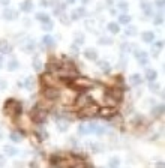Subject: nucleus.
<instances>
[{"instance_id": "obj_1", "label": "nucleus", "mask_w": 165, "mask_h": 168, "mask_svg": "<svg viewBox=\"0 0 165 168\" xmlns=\"http://www.w3.org/2000/svg\"><path fill=\"white\" fill-rule=\"evenodd\" d=\"M50 164L53 167H86V161L83 156H77L72 153H56L50 158Z\"/></svg>"}, {"instance_id": "obj_2", "label": "nucleus", "mask_w": 165, "mask_h": 168, "mask_svg": "<svg viewBox=\"0 0 165 168\" xmlns=\"http://www.w3.org/2000/svg\"><path fill=\"white\" fill-rule=\"evenodd\" d=\"M21 111H23L21 102H18L15 99H8L3 105V113L11 119H17L21 114Z\"/></svg>"}, {"instance_id": "obj_3", "label": "nucleus", "mask_w": 165, "mask_h": 168, "mask_svg": "<svg viewBox=\"0 0 165 168\" xmlns=\"http://www.w3.org/2000/svg\"><path fill=\"white\" fill-rule=\"evenodd\" d=\"M71 86L74 87L77 90H87V89H92V87H95V81H92L90 78L87 77H75L74 80H71Z\"/></svg>"}, {"instance_id": "obj_4", "label": "nucleus", "mask_w": 165, "mask_h": 168, "mask_svg": "<svg viewBox=\"0 0 165 168\" xmlns=\"http://www.w3.org/2000/svg\"><path fill=\"white\" fill-rule=\"evenodd\" d=\"M99 110H101V107H99L98 104H95V102H89L86 104V105H83L81 108H80V111H78V116L80 117H93V116H96V114H99Z\"/></svg>"}, {"instance_id": "obj_5", "label": "nucleus", "mask_w": 165, "mask_h": 168, "mask_svg": "<svg viewBox=\"0 0 165 168\" xmlns=\"http://www.w3.org/2000/svg\"><path fill=\"white\" fill-rule=\"evenodd\" d=\"M30 119L35 123H42L47 119V111H45L41 105H35L30 111Z\"/></svg>"}, {"instance_id": "obj_6", "label": "nucleus", "mask_w": 165, "mask_h": 168, "mask_svg": "<svg viewBox=\"0 0 165 168\" xmlns=\"http://www.w3.org/2000/svg\"><path fill=\"white\" fill-rule=\"evenodd\" d=\"M44 96L47 98V99H50V101H56L57 98H59V95H60V93H59V90L56 89V87H53V86H47L44 89Z\"/></svg>"}, {"instance_id": "obj_7", "label": "nucleus", "mask_w": 165, "mask_h": 168, "mask_svg": "<svg viewBox=\"0 0 165 168\" xmlns=\"http://www.w3.org/2000/svg\"><path fill=\"white\" fill-rule=\"evenodd\" d=\"M96 128H98V125H95V123H81L80 128H78V131H80V134L86 135V134L96 132Z\"/></svg>"}, {"instance_id": "obj_8", "label": "nucleus", "mask_w": 165, "mask_h": 168, "mask_svg": "<svg viewBox=\"0 0 165 168\" xmlns=\"http://www.w3.org/2000/svg\"><path fill=\"white\" fill-rule=\"evenodd\" d=\"M134 54H135V57H137V60L140 62L141 65H146L147 63V60H149V54L146 51H141V50H135L134 51Z\"/></svg>"}, {"instance_id": "obj_9", "label": "nucleus", "mask_w": 165, "mask_h": 168, "mask_svg": "<svg viewBox=\"0 0 165 168\" xmlns=\"http://www.w3.org/2000/svg\"><path fill=\"white\" fill-rule=\"evenodd\" d=\"M41 81H42V83H44L45 86H53V87L56 86V80L53 78L51 72H47V74H44V75L41 77Z\"/></svg>"}, {"instance_id": "obj_10", "label": "nucleus", "mask_w": 165, "mask_h": 168, "mask_svg": "<svg viewBox=\"0 0 165 168\" xmlns=\"http://www.w3.org/2000/svg\"><path fill=\"white\" fill-rule=\"evenodd\" d=\"M17 17H18V14H17V11H14V9H5L3 11V18L8 20V21L17 20Z\"/></svg>"}, {"instance_id": "obj_11", "label": "nucleus", "mask_w": 165, "mask_h": 168, "mask_svg": "<svg viewBox=\"0 0 165 168\" xmlns=\"http://www.w3.org/2000/svg\"><path fill=\"white\" fill-rule=\"evenodd\" d=\"M84 15H86V9H84V8H78V9H74V11H72L71 18H72V20H78V18H81V17H84Z\"/></svg>"}, {"instance_id": "obj_12", "label": "nucleus", "mask_w": 165, "mask_h": 168, "mask_svg": "<svg viewBox=\"0 0 165 168\" xmlns=\"http://www.w3.org/2000/svg\"><path fill=\"white\" fill-rule=\"evenodd\" d=\"M84 56H86V59H89V60H96L98 59V53L93 48H87L84 51Z\"/></svg>"}, {"instance_id": "obj_13", "label": "nucleus", "mask_w": 165, "mask_h": 168, "mask_svg": "<svg viewBox=\"0 0 165 168\" xmlns=\"http://www.w3.org/2000/svg\"><path fill=\"white\" fill-rule=\"evenodd\" d=\"M114 111H116V107H111V105H108V108H102V110H99V113H101L104 117H110V116H113Z\"/></svg>"}, {"instance_id": "obj_14", "label": "nucleus", "mask_w": 165, "mask_h": 168, "mask_svg": "<svg viewBox=\"0 0 165 168\" xmlns=\"http://www.w3.org/2000/svg\"><path fill=\"white\" fill-rule=\"evenodd\" d=\"M12 51V47L8 44V42H5L0 39V53H5V54H9V53Z\"/></svg>"}, {"instance_id": "obj_15", "label": "nucleus", "mask_w": 165, "mask_h": 168, "mask_svg": "<svg viewBox=\"0 0 165 168\" xmlns=\"http://www.w3.org/2000/svg\"><path fill=\"white\" fill-rule=\"evenodd\" d=\"M33 9V2L32 0H24V2L21 3V11L23 12H30Z\"/></svg>"}, {"instance_id": "obj_16", "label": "nucleus", "mask_w": 165, "mask_h": 168, "mask_svg": "<svg viewBox=\"0 0 165 168\" xmlns=\"http://www.w3.org/2000/svg\"><path fill=\"white\" fill-rule=\"evenodd\" d=\"M141 39H143L144 42H153L155 33H153V32H144L143 35H141Z\"/></svg>"}, {"instance_id": "obj_17", "label": "nucleus", "mask_w": 165, "mask_h": 168, "mask_svg": "<svg viewBox=\"0 0 165 168\" xmlns=\"http://www.w3.org/2000/svg\"><path fill=\"white\" fill-rule=\"evenodd\" d=\"M156 77H158V74H156L155 69H147V72H146V78H147L149 83H153L155 80H156Z\"/></svg>"}, {"instance_id": "obj_18", "label": "nucleus", "mask_w": 165, "mask_h": 168, "mask_svg": "<svg viewBox=\"0 0 165 168\" xmlns=\"http://www.w3.org/2000/svg\"><path fill=\"white\" fill-rule=\"evenodd\" d=\"M129 81L134 84V86H138V84L143 83V78H141V75H138V74H134V75H131Z\"/></svg>"}, {"instance_id": "obj_19", "label": "nucleus", "mask_w": 165, "mask_h": 168, "mask_svg": "<svg viewBox=\"0 0 165 168\" xmlns=\"http://www.w3.org/2000/svg\"><path fill=\"white\" fill-rule=\"evenodd\" d=\"M32 65H33V69H35V71L41 72V69H42V62H41V59H39V57H33Z\"/></svg>"}, {"instance_id": "obj_20", "label": "nucleus", "mask_w": 165, "mask_h": 168, "mask_svg": "<svg viewBox=\"0 0 165 168\" xmlns=\"http://www.w3.org/2000/svg\"><path fill=\"white\" fill-rule=\"evenodd\" d=\"M47 71L48 72H53V71H60V63H57V62H51L48 63V66H47Z\"/></svg>"}, {"instance_id": "obj_21", "label": "nucleus", "mask_w": 165, "mask_h": 168, "mask_svg": "<svg viewBox=\"0 0 165 168\" xmlns=\"http://www.w3.org/2000/svg\"><path fill=\"white\" fill-rule=\"evenodd\" d=\"M42 44L45 47H53V45H54V39H53V36H50V35H45L42 38Z\"/></svg>"}, {"instance_id": "obj_22", "label": "nucleus", "mask_w": 165, "mask_h": 168, "mask_svg": "<svg viewBox=\"0 0 165 168\" xmlns=\"http://www.w3.org/2000/svg\"><path fill=\"white\" fill-rule=\"evenodd\" d=\"M141 9H143V12L146 15H152L153 12H152V6H150V3H147V2H143L141 3Z\"/></svg>"}, {"instance_id": "obj_23", "label": "nucleus", "mask_w": 165, "mask_h": 168, "mask_svg": "<svg viewBox=\"0 0 165 168\" xmlns=\"http://www.w3.org/2000/svg\"><path fill=\"white\" fill-rule=\"evenodd\" d=\"M90 101V98H87V96H80L77 99V108H81L83 105H86Z\"/></svg>"}, {"instance_id": "obj_24", "label": "nucleus", "mask_w": 165, "mask_h": 168, "mask_svg": "<svg viewBox=\"0 0 165 168\" xmlns=\"http://www.w3.org/2000/svg\"><path fill=\"white\" fill-rule=\"evenodd\" d=\"M152 113H153V116H155V117H159V116H162V114H164V104H161V105L155 107Z\"/></svg>"}, {"instance_id": "obj_25", "label": "nucleus", "mask_w": 165, "mask_h": 168, "mask_svg": "<svg viewBox=\"0 0 165 168\" xmlns=\"http://www.w3.org/2000/svg\"><path fill=\"white\" fill-rule=\"evenodd\" d=\"M108 30L113 33V35H117V33L120 32V27H119L117 23H110V24H108Z\"/></svg>"}, {"instance_id": "obj_26", "label": "nucleus", "mask_w": 165, "mask_h": 168, "mask_svg": "<svg viewBox=\"0 0 165 168\" xmlns=\"http://www.w3.org/2000/svg\"><path fill=\"white\" fill-rule=\"evenodd\" d=\"M57 126L60 131H66L69 126V122H66V120H62V119H57Z\"/></svg>"}, {"instance_id": "obj_27", "label": "nucleus", "mask_w": 165, "mask_h": 168, "mask_svg": "<svg viewBox=\"0 0 165 168\" xmlns=\"http://www.w3.org/2000/svg\"><path fill=\"white\" fill-rule=\"evenodd\" d=\"M11 140L14 141V143H20V141L23 140V134H20V132H12V134H11Z\"/></svg>"}, {"instance_id": "obj_28", "label": "nucleus", "mask_w": 165, "mask_h": 168, "mask_svg": "<svg viewBox=\"0 0 165 168\" xmlns=\"http://www.w3.org/2000/svg\"><path fill=\"white\" fill-rule=\"evenodd\" d=\"M119 23L120 24H129L131 23V17L128 14H123V15L119 17Z\"/></svg>"}, {"instance_id": "obj_29", "label": "nucleus", "mask_w": 165, "mask_h": 168, "mask_svg": "<svg viewBox=\"0 0 165 168\" xmlns=\"http://www.w3.org/2000/svg\"><path fill=\"white\" fill-rule=\"evenodd\" d=\"M36 18H38L41 23H45V21H48V20H50V17H48L47 14H44V12H39V14H36Z\"/></svg>"}, {"instance_id": "obj_30", "label": "nucleus", "mask_w": 165, "mask_h": 168, "mask_svg": "<svg viewBox=\"0 0 165 168\" xmlns=\"http://www.w3.org/2000/svg\"><path fill=\"white\" fill-rule=\"evenodd\" d=\"M164 48V41H159L155 44V48H153V56H158V51Z\"/></svg>"}, {"instance_id": "obj_31", "label": "nucleus", "mask_w": 165, "mask_h": 168, "mask_svg": "<svg viewBox=\"0 0 165 168\" xmlns=\"http://www.w3.org/2000/svg\"><path fill=\"white\" fill-rule=\"evenodd\" d=\"M5 153H8L11 155V156H14V155H17V149H14V147H11V146H5Z\"/></svg>"}, {"instance_id": "obj_32", "label": "nucleus", "mask_w": 165, "mask_h": 168, "mask_svg": "<svg viewBox=\"0 0 165 168\" xmlns=\"http://www.w3.org/2000/svg\"><path fill=\"white\" fill-rule=\"evenodd\" d=\"M17 68H18V62H17L15 59H12L11 62H9V65H8V69L9 71H15Z\"/></svg>"}, {"instance_id": "obj_33", "label": "nucleus", "mask_w": 165, "mask_h": 168, "mask_svg": "<svg viewBox=\"0 0 165 168\" xmlns=\"http://www.w3.org/2000/svg\"><path fill=\"white\" fill-rule=\"evenodd\" d=\"M53 26H54V23H51V20H48V21H45V23L42 24V29H44L45 32H48V30L53 29Z\"/></svg>"}, {"instance_id": "obj_34", "label": "nucleus", "mask_w": 165, "mask_h": 168, "mask_svg": "<svg viewBox=\"0 0 165 168\" xmlns=\"http://www.w3.org/2000/svg\"><path fill=\"white\" fill-rule=\"evenodd\" d=\"M99 68H102L105 74H108L110 72V65L107 62H99Z\"/></svg>"}, {"instance_id": "obj_35", "label": "nucleus", "mask_w": 165, "mask_h": 168, "mask_svg": "<svg viewBox=\"0 0 165 168\" xmlns=\"http://www.w3.org/2000/svg\"><path fill=\"white\" fill-rule=\"evenodd\" d=\"M33 48H35V44H33V41H30V42L26 44V47H24V51L32 53V51H33Z\"/></svg>"}, {"instance_id": "obj_36", "label": "nucleus", "mask_w": 165, "mask_h": 168, "mask_svg": "<svg viewBox=\"0 0 165 168\" xmlns=\"http://www.w3.org/2000/svg\"><path fill=\"white\" fill-rule=\"evenodd\" d=\"M26 89H29V90H32L33 89V78H27L26 80Z\"/></svg>"}, {"instance_id": "obj_37", "label": "nucleus", "mask_w": 165, "mask_h": 168, "mask_svg": "<svg viewBox=\"0 0 165 168\" xmlns=\"http://www.w3.org/2000/svg\"><path fill=\"white\" fill-rule=\"evenodd\" d=\"M135 33H137V29H135V27H129V29H126L125 35H128V36H134Z\"/></svg>"}, {"instance_id": "obj_38", "label": "nucleus", "mask_w": 165, "mask_h": 168, "mask_svg": "<svg viewBox=\"0 0 165 168\" xmlns=\"http://www.w3.org/2000/svg\"><path fill=\"white\" fill-rule=\"evenodd\" d=\"M65 8V5H57V8L54 9V15H60L62 14V11Z\"/></svg>"}, {"instance_id": "obj_39", "label": "nucleus", "mask_w": 165, "mask_h": 168, "mask_svg": "<svg viewBox=\"0 0 165 168\" xmlns=\"http://www.w3.org/2000/svg\"><path fill=\"white\" fill-rule=\"evenodd\" d=\"M41 5L42 6H51V5H54V0H41Z\"/></svg>"}, {"instance_id": "obj_40", "label": "nucleus", "mask_w": 165, "mask_h": 168, "mask_svg": "<svg viewBox=\"0 0 165 168\" xmlns=\"http://www.w3.org/2000/svg\"><path fill=\"white\" fill-rule=\"evenodd\" d=\"M162 23H164V17H162V15H158V17L155 18V24L159 26V24H162Z\"/></svg>"}, {"instance_id": "obj_41", "label": "nucleus", "mask_w": 165, "mask_h": 168, "mask_svg": "<svg viewBox=\"0 0 165 168\" xmlns=\"http://www.w3.org/2000/svg\"><path fill=\"white\" fill-rule=\"evenodd\" d=\"M119 164H120V162H119V159H117V158L110 159V165H111V167H119Z\"/></svg>"}, {"instance_id": "obj_42", "label": "nucleus", "mask_w": 165, "mask_h": 168, "mask_svg": "<svg viewBox=\"0 0 165 168\" xmlns=\"http://www.w3.org/2000/svg\"><path fill=\"white\" fill-rule=\"evenodd\" d=\"M99 42H101V44H111V42H113V41H111V39L110 38H101V39H99Z\"/></svg>"}, {"instance_id": "obj_43", "label": "nucleus", "mask_w": 165, "mask_h": 168, "mask_svg": "<svg viewBox=\"0 0 165 168\" xmlns=\"http://www.w3.org/2000/svg\"><path fill=\"white\" fill-rule=\"evenodd\" d=\"M119 8L126 11V9H128V3H126V2H120V3H119Z\"/></svg>"}, {"instance_id": "obj_44", "label": "nucleus", "mask_w": 165, "mask_h": 168, "mask_svg": "<svg viewBox=\"0 0 165 168\" xmlns=\"http://www.w3.org/2000/svg\"><path fill=\"white\" fill-rule=\"evenodd\" d=\"M143 122V116H138V117H135V120H134V123L137 125V123H141Z\"/></svg>"}, {"instance_id": "obj_45", "label": "nucleus", "mask_w": 165, "mask_h": 168, "mask_svg": "<svg viewBox=\"0 0 165 168\" xmlns=\"http://www.w3.org/2000/svg\"><path fill=\"white\" fill-rule=\"evenodd\" d=\"M75 41H78V44H81L84 41V36L83 35H78V38H75Z\"/></svg>"}, {"instance_id": "obj_46", "label": "nucleus", "mask_w": 165, "mask_h": 168, "mask_svg": "<svg viewBox=\"0 0 165 168\" xmlns=\"http://www.w3.org/2000/svg\"><path fill=\"white\" fill-rule=\"evenodd\" d=\"M156 5L159 6V8H164V0H156Z\"/></svg>"}, {"instance_id": "obj_47", "label": "nucleus", "mask_w": 165, "mask_h": 168, "mask_svg": "<svg viewBox=\"0 0 165 168\" xmlns=\"http://www.w3.org/2000/svg\"><path fill=\"white\" fill-rule=\"evenodd\" d=\"M5 164V156H3V155H0V167H2Z\"/></svg>"}, {"instance_id": "obj_48", "label": "nucleus", "mask_w": 165, "mask_h": 168, "mask_svg": "<svg viewBox=\"0 0 165 168\" xmlns=\"http://www.w3.org/2000/svg\"><path fill=\"white\" fill-rule=\"evenodd\" d=\"M0 2H2V5H8L11 0H0Z\"/></svg>"}, {"instance_id": "obj_49", "label": "nucleus", "mask_w": 165, "mask_h": 168, "mask_svg": "<svg viewBox=\"0 0 165 168\" xmlns=\"http://www.w3.org/2000/svg\"><path fill=\"white\" fill-rule=\"evenodd\" d=\"M2 66H3V57L0 56V68H2Z\"/></svg>"}, {"instance_id": "obj_50", "label": "nucleus", "mask_w": 165, "mask_h": 168, "mask_svg": "<svg viewBox=\"0 0 165 168\" xmlns=\"http://www.w3.org/2000/svg\"><path fill=\"white\" fill-rule=\"evenodd\" d=\"M66 2H68V3H74L75 0H66Z\"/></svg>"}, {"instance_id": "obj_51", "label": "nucleus", "mask_w": 165, "mask_h": 168, "mask_svg": "<svg viewBox=\"0 0 165 168\" xmlns=\"http://www.w3.org/2000/svg\"><path fill=\"white\" fill-rule=\"evenodd\" d=\"M83 3H87V0H83Z\"/></svg>"}]
</instances>
